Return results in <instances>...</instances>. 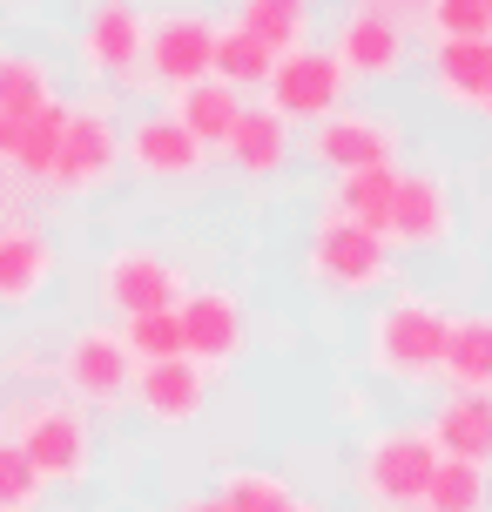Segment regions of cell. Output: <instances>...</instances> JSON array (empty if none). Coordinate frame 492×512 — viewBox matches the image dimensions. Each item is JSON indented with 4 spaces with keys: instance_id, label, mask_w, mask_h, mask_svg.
Wrapping results in <instances>:
<instances>
[{
    "instance_id": "cell-27",
    "label": "cell",
    "mask_w": 492,
    "mask_h": 512,
    "mask_svg": "<svg viewBox=\"0 0 492 512\" xmlns=\"http://www.w3.org/2000/svg\"><path fill=\"white\" fill-rule=\"evenodd\" d=\"M486 506H492V479L486 465L466 459H439L425 479V499H418V512H486Z\"/></svg>"
},
{
    "instance_id": "cell-10",
    "label": "cell",
    "mask_w": 492,
    "mask_h": 512,
    "mask_svg": "<svg viewBox=\"0 0 492 512\" xmlns=\"http://www.w3.org/2000/svg\"><path fill=\"white\" fill-rule=\"evenodd\" d=\"M311 162L317 169H337V176L385 169V162H398V122L364 115V108H337V115H324L311 128Z\"/></svg>"
},
{
    "instance_id": "cell-30",
    "label": "cell",
    "mask_w": 492,
    "mask_h": 512,
    "mask_svg": "<svg viewBox=\"0 0 492 512\" xmlns=\"http://www.w3.org/2000/svg\"><path fill=\"white\" fill-rule=\"evenodd\" d=\"M122 351H129L135 364H169V358H182V324H176V310L129 317V324H122Z\"/></svg>"
},
{
    "instance_id": "cell-13",
    "label": "cell",
    "mask_w": 492,
    "mask_h": 512,
    "mask_svg": "<svg viewBox=\"0 0 492 512\" xmlns=\"http://www.w3.org/2000/svg\"><path fill=\"white\" fill-rule=\"evenodd\" d=\"M142 41H149V21H142L135 0H95L88 21H81V61L102 81L135 75L142 68Z\"/></svg>"
},
{
    "instance_id": "cell-35",
    "label": "cell",
    "mask_w": 492,
    "mask_h": 512,
    "mask_svg": "<svg viewBox=\"0 0 492 512\" xmlns=\"http://www.w3.org/2000/svg\"><path fill=\"white\" fill-rule=\"evenodd\" d=\"M182 512H223V506H216V492H209V499H189Z\"/></svg>"
},
{
    "instance_id": "cell-20",
    "label": "cell",
    "mask_w": 492,
    "mask_h": 512,
    "mask_svg": "<svg viewBox=\"0 0 492 512\" xmlns=\"http://www.w3.org/2000/svg\"><path fill=\"white\" fill-rule=\"evenodd\" d=\"M223 155H230L243 176H277L290 162V122H277L270 108H243L236 128L223 135Z\"/></svg>"
},
{
    "instance_id": "cell-32",
    "label": "cell",
    "mask_w": 492,
    "mask_h": 512,
    "mask_svg": "<svg viewBox=\"0 0 492 512\" xmlns=\"http://www.w3.org/2000/svg\"><path fill=\"white\" fill-rule=\"evenodd\" d=\"M34 499H41L34 465L21 459V445H14V438H0V512H34Z\"/></svg>"
},
{
    "instance_id": "cell-28",
    "label": "cell",
    "mask_w": 492,
    "mask_h": 512,
    "mask_svg": "<svg viewBox=\"0 0 492 512\" xmlns=\"http://www.w3.org/2000/svg\"><path fill=\"white\" fill-rule=\"evenodd\" d=\"M61 122H68V102L54 95L41 115H27V122L14 128V162H7V169H21L27 182H48L54 149H61Z\"/></svg>"
},
{
    "instance_id": "cell-5",
    "label": "cell",
    "mask_w": 492,
    "mask_h": 512,
    "mask_svg": "<svg viewBox=\"0 0 492 512\" xmlns=\"http://www.w3.org/2000/svg\"><path fill=\"white\" fill-rule=\"evenodd\" d=\"M95 290H102V310H115V317L129 324V317H149V310H176V297L189 290V283H182V270L162 250H149V243H122V250L102 256Z\"/></svg>"
},
{
    "instance_id": "cell-15",
    "label": "cell",
    "mask_w": 492,
    "mask_h": 512,
    "mask_svg": "<svg viewBox=\"0 0 492 512\" xmlns=\"http://www.w3.org/2000/svg\"><path fill=\"white\" fill-rule=\"evenodd\" d=\"M122 155H129L135 176H149V182H189L209 162V149L169 115V108H162V115H142V122L129 128V142H122Z\"/></svg>"
},
{
    "instance_id": "cell-22",
    "label": "cell",
    "mask_w": 492,
    "mask_h": 512,
    "mask_svg": "<svg viewBox=\"0 0 492 512\" xmlns=\"http://www.w3.org/2000/svg\"><path fill=\"white\" fill-rule=\"evenodd\" d=\"M492 81V41H432V88L459 108H479Z\"/></svg>"
},
{
    "instance_id": "cell-16",
    "label": "cell",
    "mask_w": 492,
    "mask_h": 512,
    "mask_svg": "<svg viewBox=\"0 0 492 512\" xmlns=\"http://www.w3.org/2000/svg\"><path fill=\"white\" fill-rule=\"evenodd\" d=\"M129 398L156 425H196L209 405V371L203 364H189V358H169V364H135V384H129Z\"/></svg>"
},
{
    "instance_id": "cell-34",
    "label": "cell",
    "mask_w": 492,
    "mask_h": 512,
    "mask_svg": "<svg viewBox=\"0 0 492 512\" xmlns=\"http://www.w3.org/2000/svg\"><path fill=\"white\" fill-rule=\"evenodd\" d=\"M7 162H14V122L0 115V169H7Z\"/></svg>"
},
{
    "instance_id": "cell-37",
    "label": "cell",
    "mask_w": 492,
    "mask_h": 512,
    "mask_svg": "<svg viewBox=\"0 0 492 512\" xmlns=\"http://www.w3.org/2000/svg\"><path fill=\"white\" fill-rule=\"evenodd\" d=\"M297 512H324V506H297Z\"/></svg>"
},
{
    "instance_id": "cell-17",
    "label": "cell",
    "mask_w": 492,
    "mask_h": 512,
    "mask_svg": "<svg viewBox=\"0 0 492 512\" xmlns=\"http://www.w3.org/2000/svg\"><path fill=\"white\" fill-rule=\"evenodd\" d=\"M425 438L439 445V459L492 465V391H452V398H439Z\"/></svg>"
},
{
    "instance_id": "cell-9",
    "label": "cell",
    "mask_w": 492,
    "mask_h": 512,
    "mask_svg": "<svg viewBox=\"0 0 492 512\" xmlns=\"http://www.w3.org/2000/svg\"><path fill=\"white\" fill-rule=\"evenodd\" d=\"M61 384L75 391L81 405H122L129 384H135V358L122 351V331H115V324H88V331L68 337Z\"/></svg>"
},
{
    "instance_id": "cell-38",
    "label": "cell",
    "mask_w": 492,
    "mask_h": 512,
    "mask_svg": "<svg viewBox=\"0 0 492 512\" xmlns=\"http://www.w3.org/2000/svg\"><path fill=\"white\" fill-rule=\"evenodd\" d=\"M486 14H492V0H486Z\"/></svg>"
},
{
    "instance_id": "cell-11",
    "label": "cell",
    "mask_w": 492,
    "mask_h": 512,
    "mask_svg": "<svg viewBox=\"0 0 492 512\" xmlns=\"http://www.w3.org/2000/svg\"><path fill=\"white\" fill-rule=\"evenodd\" d=\"M452 189L425 169H398V189H391V223H385V243L398 250H439L452 236Z\"/></svg>"
},
{
    "instance_id": "cell-1",
    "label": "cell",
    "mask_w": 492,
    "mask_h": 512,
    "mask_svg": "<svg viewBox=\"0 0 492 512\" xmlns=\"http://www.w3.org/2000/svg\"><path fill=\"white\" fill-rule=\"evenodd\" d=\"M445 331H452V317L432 297H391L364 324V358H371L378 378L432 384L439 378V358H445Z\"/></svg>"
},
{
    "instance_id": "cell-12",
    "label": "cell",
    "mask_w": 492,
    "mask_h": 512,
    "mask_svg": "<svg viewBox=\"0 0 492 512\" xmlns=\"http://www.w3.org/2000/svg\"><path fill=\"white\" fill-rule=\"evenodd\" d=\"M209 48H216V27L203 14H162L149 21V41H142V68L162 81V88H196L209 81Z\"/></svg>"
},
{
    "instance_id": "cell-2",
    "label": "cell",
    "mask_w": 492,
    "mask_h": 512,
    "mask_svg": "<svg viewBox=\"0 0 492 512\" xmlns=\"http://www.w3.org/2000/svg\"><path fill=\"white\" fill-rule=\"evenodd\" d=\"M439 465V445L425 438V425H391V432H371L358 452V486L371 506H418L425 499V479Z\"/></svg>"
},
{
    "instance_id": "cell-36",
    "label": "cell",
    "mask_w": 492,
    "mask_h": 512,
    "mask_svg": "<svg viewBox=\"0 0 492 512\" xmlns=\"http://www.w3.org/2000/svg\"><path fill=\"white\" fill-rule=\"evenodd\" d=\"M479 115H486V122H492V81H486V95H479Z\"/></svg>"
},
{
    "instance_id": "cell-31",
    "label": "cell",
    "mask_w": 492,
    "mask_h": 512,
    "mask_svg": "<svg viewBox=\"0 0 492 512\" xmlns=\"http://www.w3.org/2000/svg\"><path fill=\"white\" fill-rule=\"evenodd\" d=\"M425 27L432 41H492L486 0H425Z\"/></svg>"
},
{
    "instance_id": "cell-24",
    "label": "cell",
    "mask_w": 492,
    "mask_h": 512,
    "mask_svg": "<svg viewBox=\"0 0 492 512\" xmlns=\"http://www.w3.org/2000/svg\"><path fill=\"white\" fill-rule=\"evenodd\" d=\"M203 149H223V135L236 128V115H243V95L236 88H223V81H196V88H182L176 108H169Z\"/></svg>"
},
{
    "instance_id": "cell-23",
    "label": "cell",
    "mask_w": 492,
    "mask_h": 512,
    "mask_svg": "<svg viewBox=\"0 0 492 512\" xmlns=\"http://www.w3.org/2000/svg\"><path fill=\"white\" fill-rule=\"evenodd\" d=\"M311 0H236V27L257 34L270 54H290V48H311Z\"/></svg>"
},
{
    "instance_id": "cell-7",
    "label": "cell",
    "mask_w": 492,
    "mask_h": 512,
    "mask_svg": "<svg viewBox=\"0 0 492 512\" xmlns=\"http://www.w3.org/2000/svg\"><path fill=\"white\" fill-rule=\"evenodd\" d=\"M311 277L331 297H364V290H378L391 277V243L344 223V216H324L311 230Z\"/></svg>"
},
{
    "instance_id": "cell-25",
    "label": "cell",
    "mask_w": 492,
    "mask_h": 512,
    "mask_svg": "<svg viewBox=\"0 0 492 512\" xmlns=\"http://www.w3.org/2000/svg\"><path fill=\"white\" fill-rule=\"evenodd\" d=\"M54 102V75L41 54H21V48H0V115L21 128L27 115H41Z\"/></svg>"
},
{
    "instance_id": "cell-33",
    "label": "cell",
    "mask_w": 492,
    "mask_h": 512,
    "mask_svg": "<svg viewBox=\"0 0 492 512\" xmlns=\"http://www.w3.org/2000/svg\"><path fill=\"white\" fill-rule=\"evenodd\" d=\"M364 14H385V21H398L405 34H412V21H425V0H358Z\"/></svg>"
},
{
    "instance_id": "cell-29",
    "label": "cell",
    "mask_w": 492,
    "mask_h": 512,
    "mask_svg": "<svg viewBox=\"0 0 492 512\" xmlns=\"http://www.w3.org/2000/svg\"><path fill=\"white\" fill-rule=\"evenodd\" d=\"M216 506L223 512H297L304 499H297L290 479H277V472H230L223 492H216Z\"/></svg>"
},
{
    "instance_id": "cell-3",
    "label": "cell",
    "mask_w": 492,
    "mask_h": 512,
    "mask_svg": "<svg viewBox=\"0 0 492 512\" xmlns=\"http://www.w3.org/2000/svg\"><path fill=\"white\" fill-rule=\"evenodd\" d=\"M14 445H21V459L34 465L41 486H81L88 465H95V432H88L81 405H34V411H21Z\"/></svg>"
},
{
    "instance_id": "cell-6",
    "label": "cell",
    "mask_w": 492,
    "mask_h": 512,
    "mask_svg": "<svg viewBox=\"0 0 492 512\" xmlns=\"http://www.w3.org/2000/svg\"><path fill=\"white\" fill-rule=\"evenodd\" d=\"M122 162V135H115V115L102 102H68V122H61V149H54L48 182L61 196H95Z\"/></svg>"
},
{
    "instance_id": "cell-26",
    "label": "cell",
    "mask_w": 492,
    "mask_h": 512,
    "mask_svg": "<svg viewBox=\"0 0 492 512\" xmlns=\"http://www.w3.org/2000/svg\"><path fill=\"white\" fill-rule=\"evenodd\" d=\"M270 68H277V54L263 48L257 34H243V27H216V48H209V81H223V88H263L270 81Z\"/></svg>"
},
{
    "instance_id": "cell-14",
    "label": "cell",
    "mask_w": 492,
    "mask_h": 512,
    "mask_svg": "<svg viewBox=\"0 0 492 512\" xmlns=\"http://www.w3.org/2000/svg\"><path fill=\"white\" fill-rule=\"evenodd\" d=\"M331 61L344 68V81H391L405 61H412V34L398 21H385V14H351V21L337 27V48Z\"/></svg>"
},
{
    "instance_id": "cell-19",
    "label": "cell",
    "mask_w": 492,
    "mask_h": 512,
    "mask_svg": "<svg viewBox=\"0 0 492 512\" xmlns=\"http://www.w3.org/2000/svg\"><path fill=\"white\" fill-rule=\"evenodd\" d=\"M439 378L452 384V391H492V310H466V317H452Z\"/></svg>"
},
{
    "instance_id": "cell-21",
    "label": "cell",
    "mask_w": 492,
    "mask_h": 512,
    "mask_svg": "<svg viewBox=\"0 0 492 512\" xmlns=\"http://www.w3.org/2000/svg\"><path fill=\"white\" fill-rule=\"evenodd\" d=\"M391 189H398V162H385V169H351V176H337L331 209H324V216H344V223H358V230L385 236Z\"/></svg>"
},
{
    "instance_id": "cell-8",
    "label": "cell",
    "mask_w": 492,
    "mask_h": 512,
    "mask_svg": "<svg viewBox=\"0 0 492 512\" xmlns=\"http://www.w3.org/2000/svg\"><path fill=\"white\" fill-rule=\"evenodd\" d=\"M176 324H182V358L216 371V364H236L243 344H250V317H243V297L236 290H182L176 297Z\"/></svg>"
},
{
    "instance_id": "cell-4",
    "label": "cell",
    "mask_w": 492,
    "mask_h": 512,
    "mask_svg": "<svg viewBox=\"0 0 492 512\" xmlns=\"http://www.w3.org/2000/svg\"><path fill=\"white\" fill-rule=\"evenodd\" d=\"M263 95H270V115L277 122H324V115H337L344 108V95H351V81H344V68L331 61V48H290L277 54V68H270V81H263Z\"/></svg>"
},
{
    "instance_id": "cell-18",
    "label": "cell",
    "mask_w": 492,
    "mask_h": 512,
    "mask_svg": "<svg viewBox=\"0 0 492 512\" xmlns=\"http://www.w3.org/2000/svg\"><path fill=\"white\" fill-rule=\"evenodd\" d=\"M54 277V243L34 223H0V304H34Z\"/></svg>"
}]
</instances>
